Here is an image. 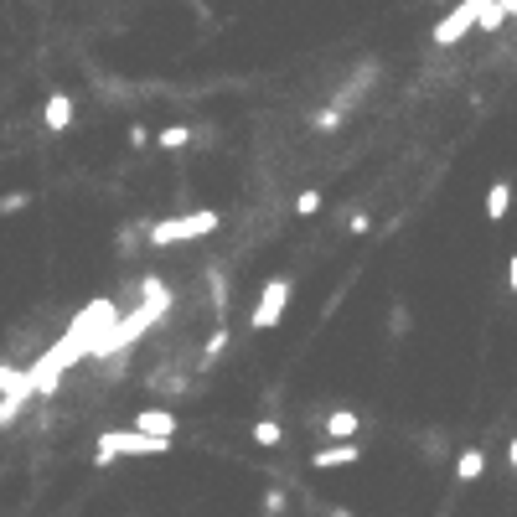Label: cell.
<instances>
[{
    "label": "cell",
    "instance_id": "obj_20",
    "mask_svg": "<svg viewBox=\"0 0 517 517\" xmlns=\"http://www.w3.org/2000/svg\"><path fill=\"white\" fill-rule=\"evenodd\" d=\"M331 517H347V512H331Z\"/></svg>",
    "mask_w": 517,
    "mask_h": 517
},
{
    "label": "cell",
    "instance_id": "obj_13",
    "mask_svg": "<svg viewBox=\"0 0 517 517\" xmlns=\"http://www.w3.org/2000/svg\"><path fill=\"white\" fill-rule=\"evenodd\" d=\"M21 409H26V393H6V399H0V424H11Z\"/></svg>",
    "mask_w": 517,
    "mask_h": 517
},
{
    "label": "cell",
    "instance_id": "obj_1",
    "mask_svg": "<svg viewBox=\"0 0 517 517\" xmlns=\"http://www.w3.org/2000/svg\"><path fill=\"white\" fill-rule=\"evenodd\" d=\"M212 228H218V212H181V218H166V223H156L145 238L156 243V249H166V243H187V238H207Z\"/></svg>",
    "mask_w": 517,
    "mask_h": 517
},
{
    "label": "cell",
    "instance_id": "obj_3",
    "mask_svg": "<svg viewBox=\"0 0 517 517\" xmlns=\"http://www.w3.org/2000/svg\"><path fill=\"white\" fill-rule=\"evenodd\" d=\"M285 306H290V280H269L264 295H259V306H254V331H269V326H280L285 321Z\"/></svg>",
    "mask_w": 517,
    "mask_h": 517
},
{
    "label": "cell",
    "instance_id": "obj_9",
    "mask_svg": "<svg viewBox=\"0 0 517 517\" xmlns=\"http://www.w3.org/2000/svg\"><path fill=\"white\" fill-rule=\"evenodd\" d=\"M455 476H461V481H481V476H486V455H481V450H466L461 461H455Z\"/></svg>",
    "mask_w": 517,
    "mask_h": 517
},
{
    "label": "cell",
    "instance_id": "obj_16",
    "mask_svg": "<svg viewBox=\"0 0 517 517\" xmlns=\"http://www.w3.org/2000/svg\"><path fill=\"white\" fill-rule=\"evenodd\" d=\"M150 140H156V135H150V130H145V125H130V145H135V150H145V145H150Z\"/></svg>",
    "mask_w": 517,
    "mask_h": 517
},
{
    "label": "cell",
    "instance_id": "obj_15",
    "mask_svg": "<svg viewBox=\"0 0 517 517\" xmlns=\"http://www.w3.org/2000/svg\"><path fill=\"white\" fill-rule=\"evenodd\" d=\"M26 202H32V197H26V192H11V197H0V212H21Z\"/></svg>",
    "mask_w": 517,
    "mask_h": 517
},
{
    "label": "cell",
    "instance_id": "obj_8",
    "mask_svg": "<svg viewBox=\"0 0 517 517\" xmlns=\"http://www.w3.org/2000/svg\"><path fill=\"white\" fill-rule=\"evenodd\" d=\"M357 461V445H326V450H316V471H331V466H352Z\"/></svg>",
    "mask_w": 517,
    "mask_h": 517
},
{
    "label": "cell",
    "instance_id": "obj_19",
    "mask_svg": "<svg viewBox=\"0 0 517 517\" xmlns=\"http://www.w3.org/2000/svg\"><path fill=\"white\" fill-rule=\"evenodd\" d=\"M507 461H512V471H517V440L507 445Z\"/></svg>",
    "mask_w": 517,
    "mask_h": 517
},
{
    "label": "cell",
    "instance_id": "obj_2",
    "mask_svg": "<svg viewBox=\"0 0 517 517\" xmlns=\"http://www.w3.org/2000/svg\"><path fill=\"white\" fill-rule=\"evenodd\" d=\"M166 450H171V440H150V435H135V430H109L99 440L94 461L109 466V461H119V455H166Z\"/></svg>",
    "mask_w": 517,
    "mask_h": 517
},
{
    "label": "cell",
    "instance_id": "obj_17",
    "mask_svg": "<svg viewBox=\"0 0 517 517\" xmlns=\"http://www.w3.org/2000/svg\"><path fill=\"white\" fill-rule=\"evenodd\" d=\"M507 285H512V290H517V254H512V259H507Z\"/></svg>",
    "mask_w": 517,
    "mask_h": 517
},
{
    "label": "cell",
    "instance_id": "obj_12",
    "mask_svg": "<svg viewBox=\"0 0 517 517\" xmlns=\"http://www.w3.org/2000/svg\"><path fill=\"white\" fill-rule=\"evenodd\" d=\"M254 440H259V445H269V450H275V445L285 440V430H280L275 419H259V424H254Z\"/></svg>",
    "mask_w": 517,
    "mask_h": 517
},
{
    "label": "cell",
    "instance_id": "obj_5",
    "mask_svg": "<svg viewBox=\"0 0 517 517\" xmlns=\"http://www.w3.org/2000/svg\"><path fill=\"white\" fill-rule=\"evenodd\" d=\"M73 114H78V109H73V99H68V94H52V99H47V109H42V125H47V130H68V125H73Z\"/></svg>",
    "mask_w": 517,
    "mask_h": 517
},
{
    "label": "cell",
    "instance_id": "obj_6",
    "mask_svg": "<svg viewBox=\"0 0 517 517\" xmlns=\"http://www.w3.org/2000/svg\"><path fill=\"white\" fill-rule=\"evenodd\" d=\"M507 207H512V181H507V176H497V181H492V192H486V218L502 223V218H507Z\"/></svg>",
    "mask_w": 517,
    "mask_h": 517
},
{
    "label": "cell",
    "instance_id": "obj_14",
    "mask_svg": "<svg viewBox=\"0 0 517 517\" xmlns=\"http://www.w3.org/2000/svg\"><path fill=\"white\" fill-rule=\"evenodd\" d=\"M295 212H300V218H311V212H321V192H300V197H295Z\"/></svg>",
    "mask_w": 517,
    "mask_h": 517
},
{
    "label": "cell",
    "instance_id": "obj_4",
    "mask_svg": "<svg viewBox=\"0 0 517 517\" xmlns=\"http://www.w3.org/2000/svg\"><path fill=\"white\" fill-rule=\"evenodd\" d=\"M135 435L171 440V435H176V414H166V409H140V419H135Z\"/></svg>",
    "mask_w": 517,
    "mask_h": 517
},
{
    "label": "cell",
    "instance_id": "obj_18",
    "mask_svg": "<svg viewBox=\"0 0 517 517\" xmlns=\"http://www.w3.org/2000/svg\"><path fill=\"white\" fill-rule=\"evenodd\" d=\"M497 6H502V16H517V0H497Z\"/></svg>",
    "mask_w": 517,
    "mask_h": 517
},
{
    "label": "cell",
    "instance_id": "obj_7",
    "mask_svg": "<svg viewBox=\"0 0 517 517\" xmlns=\"http://www.w3.org/2000/svg\"><path fill=\"white\" fill-rule=\"evenodd\" d=\"M326 435L337 440V445H352V435H357V414H352V409L326 414Z\"/></svg>",
    "mask_w": 517,
    "mask_h": 517
},
{
    "label": "cell",
    "instance_id": "obj_10",
    "mask_svg": "<svg viewBox=\"0 0 517 517\" xmlns=\"http://www.w3.org/2000/svg\"><path fill=\"white\" fill-rule=\"evenodd\" d=\"M0 393H26V399H32V378H26V373H16V368H6V362H0Z\"/></svg>",
    "mask_w": 517,
    "mask_h": 517
},
{
    "label": "cell",
    "instance_id": "obj_11",
    "mask_svg": "<svg viewBox=\"0 0 517 517\" xmlns=\"http://www.w3.org/2000/svg\"><path fill=\"white\" fill-rule=\"evenodd\" d=\"M156 140H161V150H187V145H192V130H187V125H171V130H161Z\"/></svg>",
    "mask_w": 517,
    "mask_h": 517
}]
</instances>
